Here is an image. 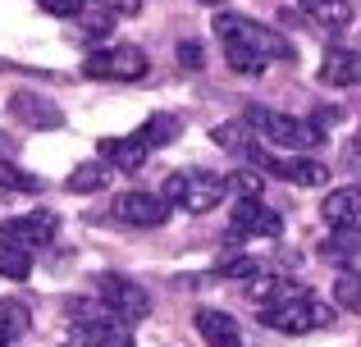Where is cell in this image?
<instances>
[{
	"label": "cell",
	"mask_w": 361,
	"mask_h": 347,
	"mask_svg": "<svg viewBox=\"0 0 361 347\" xmlns=\"http://www.w3.org/2000/svg\"><path fill=\"white\" fill-rule=\"evenodd\" d=\"M215 37H220V46H243V51L261 55L265 64L270 60H293V42L283 32H274V27L256 23V18L247 14H229V9H220L215 14Z\"/></svg>",
	"instance_id": "cell-1"
},
{
	"label": "cell",
	"mask_w": 361,
	"mask_h": 347,
	"mask_svg": "<svg viewBox=\"0 0 361 347\" xmlns=\"http://www.w3.org/2000/svg\"><path fill=\"white\" fill-rule=\"evenodd\" d=\"M243 119H247V128H252L261 142L283 146V151H293V156H298V151H316L320 137H325L316 124H307V119H293V115L270 110V106H247Z\"/></svg>",
	"instance_id": "cell-2"
},
{
	"label": "cell",
	"mask_w": 361,
	"mask_h": 347,
	"mask_svg": "<svg viewBox=\"0 0 361 347\" xmlns=\"http://www.w3.org/2000/svg\"><path fill=\"white\" fill-rule=\"evenodd\" d=\"M165 196L169 206H178V210H192V215H206L215 210V206L229 196V178L211 174V170H178L165 178Z\"/></svg>",
	"instance_id": "cell-3"
},
{
	"label": "cell",
	"mask_w": 361,
	"mask_h": 347,
	"mask_svg": "<svg viewBox=\"0 0 361 347\" xmlns=\"http://www.w3.org/2000/svg\"><path fill=\"white\" fill-rule=\"evenodd\" d=\"M261 324L274 329V334H293V339H298V334L329 329V324H334V306L320 302V297H311V293H302V297H293V302H283V306H265Z\"/></svg>",
	"instance_id": "cell-4"
},
{
	"label": "cell",
	"mask_w": 361,
	"mask_h": 347,
	"mask_svg": "<svg viewBox=\"0 0 361 347\" xmlns=\"http://www.w3.org/2000/svg\"><path fill=\"white\" fill-rule=\"evenodd\" d=\"M247 165L283 178V183H293V187H325L329 183V165L311 160V156H274V151H265V146H256Z\"/></svg>",
	"instance_id": "cell-5"
},
{
	"label": "cell",
	"mask_w": 361,
	"mask_h": 347,
	"mask_svg": "<svg viewBox=\"0 0 361 347\" xmlns=\"http://www.w3.org/2000/svg\"><path fill=\"white\" fill-rule=\"evenodd\" d=\"M97 297L110 306V315L123 320V324H137V320H147V315H151L147 288L133 284V279H123V275H101L97 279Z\"/></svg>",
	"instance_id": "cell-6"
},
{
	"label": "cell",
	"mask_w": 361,
	"mask_h": 347,
	"mask_svg": "<svg viewBox=\"0 0 361 347\" xmlns=\"http://www.w3.org/2000/svg\"><path fill=\"white\" fill-rule=\"evenodd\" d=\"M87 78H106V82H137L147 73V55L137 46H97L87 55Z\"/></svg>",
	"instance_id": "cell-7"
},
{
	"label": "cell",
	"mask_w": 361,
	"mask_h": 347,
	"mask_svg": "<svg viewBox=\"0 0 361 347\" xmlns=\"http://www.w3.org/2000/svg\"><path fill=\"white\" fill-rule=\"evenodd\" d=\"M169 210H174V206L156 192H119L115 206H110V215H115L119 224H133V229H160V224L169 220Z\"/></svg>",
	"instance_id": "cell-8"
},
{
	"label": "cell",
	"mask_w": 361,
	"mask_h": 347,
	"mask_svg": "<svg viewBox=\"0 0 361 347\" xmlns=\"http://www.w3.org/2000/svg\"><path fill=\"white\" fill-rule=\"evenodd\" d=\"M320 215L334 233H343L348 242L361 247V183L357 187H334V192L320 201Z\"/></svg>",
	"instance_id": "cell-9"
},
{
	"label": "cell",
	"mask_w": 361,
	"mask_h": 347,
	"mask_svg": "<svg viewBox=\"0 0 361 347\" xmlns=\"http://www.w3.org/2000/svg\"><path fill=\"white\" fill-rule=\"evenodd\" d=\"M233 238H279L283 220L274 206H265L261 196H238L233 201Z\"/></svg>",
	"instance_id": "cell-10"
},
{
	"label": "cell",
	"mask_w": 361,
	"mask_h": 347,
	"mask_svg": "<svg viewBox=\"0 0 361 347\" xmlns=\"http://www.w3.org/2000/svg\"><path fill=\"white\" fill-rule=\"evenodd\" d=\"M55 229H60V220H55L51 210H27V215H14V220L0 224V238L18 242V247H46V242H55Z\"/></svg>",
	"instance_id": "cell-11"
},
{
	"label": "cell",
	"mask_w": 361,
	"mask_h": 347,
	"mask_svg": "<svg viewBox=\"0 0 361 347\" xmlns=\"http://www.w3.org/2000/svg\"><path fill=\"white\" fill-rule=\"evenodd\" d=\"M69 347H133V329L123 320H115V315L87 320V324H73Z\"/></svg>",
	"instance_id": "cell-12"
},
{
	"label": "cell",
	"mask_w": 361,
	"mask_h": 347,
	"mask_svg": "<svg viewBox=\"0 0 361 347\" xmlns=\"http://www.w3.org/2000/svg\"><path fill=\"white\" fill-rule=\"evenodd\" d=\"M97 151H101V160H106V165H115L119 174H133V170H142V165H147L151 146L142 142L137 133H133V137H101V142H97Z\"/></svg>",
	"instance_id": "cell-13"
},
{
	"label": "cell",
	"mask_w": 361,
	"mask_h": 347,
	"mask_svg": "<svg viewBox=\"0 0 361 347\" xmlns=\"http://www.w3.org/2000/svg\"><path fill=\"white\" fill-rule=\"evenodd\" d=\"M197 334L206 339V347H243V329H238V320L233 315H224V311H197Z\"/></svg>",
	"instance_id": "cell-14"
},
{
	"label": "cell",
	"mask_w": 361,
	"mask_h": 347,
	"mask_svg": "<svg viewBox=\"0 0 361 347\" xmlns=\"http://www.w3.org/2000/svg\"><path fill=\"white\" fill-rule=\"evenodd\" d=\"M247 293L256 297V306H283V302H293V297H302L307 293V288L298 284V279H279V275H256L252 279V288H247Z\"/></svg>",
	"instance_id": "cell-15"
},
{
	"label": "cell",
	"mask_w": 361,
	"mask_h": 347,
	"mask_svg": "<svg viewBox=\"0 0 361 347\" xmlns=\"http://www.w3.org/2000/svg\"><path fill=\"white\" fill-rule=\"evenodd\" d=\"M211 137H215V146H224V151L233 156V160H252V151L261 146V137L247 128V119H233V124H220V128H211Z\"/></svg>",
	"instance_id": "cell-16"
},
{
	"label": "cell",
	"mask_w": 361,
	"mask_h": 347,
	"mask_svg": "<svg viewBox=\"0 0 361 347\" xmlns=\"http://www.w3.org/2000/svg\"><path fill=\"white\" fill-rule=\"evenodd\" d=\"M320 82L325 87H357L361 82V55L357 51H329L320 64Z\"/></svg>",
	"instance_id": "cell-17"
},
{
	"label": "cell",
	"mask_w": 361,
	"mask_h": 347,
	"mask_svg": "<svg viewBox=\"0 0 361 347\" xmlns=\"http://www.w3.org/2000/svg\"><path fill=\"white\" fill-rule=\"evenodd\" d=\"M302 14L316 27H329V32H343L353 23V5L348 0H302Z\"/></svg>",
	"instance_id": "cell-18"
},
{
	"label": "cell",
	"mask_w": 361,
	"mask_h": 347,
	"mask_svg": "<svg viewBox=\"0 0 361 347\" xmlns=\"http://www.w3.org/2000/svg\"><path fill=\"white\" fill-rule=\"evenodd\" d=\"M115 165H106V160H87V165H78V170H73L69 178H64V187H69V192H106L110 183H115Z\"/></svg>",
	"instance_id": "cell-19"
},
{
	"label": "cell",
	"mask_w": 361,
	"mask_h": 347,
	"mask_svg": "<svg viewBox=\"0 0 361 347\" xmlns=\"http://www.w3.org/2000/svg\"><path fill=\"white\" fill-rule=\"evenodd\" d=\"M0 275L5 279H27L32 275V251L18 247V242L0 238Z\"/></svg>",
	"instance_id": "cell-20"
},
{
	"label": "cell",
	"mask_w": 361,
	"mask_h": 347,
	"mask_svg": "<svg viewBox=\"0 0 361 347\" xmlns=\"http://www.w3.org/2000/svg\"><path fill=\"white\" fill-rule=\"evenodd\" d=\"M137 137L151 146V151H156V146H169V142L178 137V119H174V115H151L147 124L137 128Z\"/></svg>",
	"instance_id": "cell-21"
},
{
	"label": "cell",
	"mask_w": 361,
	"mask_h": 347,
	"mask_svg": "<svg viewBox=\"0 0 361 347\" xmlns=\"http://www.w3.org/2000/svg\"><path fill=\"white\" fill-rule=\"evenodd\" d=\"M14 115L27 119V124H46V128H55L64 119L55 106H42V101H27V96H14Z\"/></svg>",
	"instance_id": "cell-22"
},
{
	"label": "cell",
	"mask_w": 361,
	"mask_h": 347,
	"mask_svg": "<svg viewBox=\"0 0 361 347\" xmlns=\"http://www.w3.org/2000/svg\"><path fill=\"white\" fill-rule=\"evenodd\" d=\"M0 187H9V192H42V178L18 170L14 160H0Z\"/></svg>",
	"instance_id": "cell-23"
},
{
	"label": "cell",
	"mask_w": 361,
	"mask_h": 347,
	"mask_svg": "<svg viewBox=\"0 0 361 347\" xmlns=\"http://www.w3.org/2000/svg\"><path fill=\"white\" fill-rule=\"evenodd\" d=\"M334 302L343 306V311H353V315H361V275H343L334 284Z\"/></svg>",
	"instance_id": "cell-24"
},
{
	"label": "cell",
	"mask_w": 361,
	"mask_h": 347,
	"mask_svg": "<svg viewBox=\"0 0 361 347\" xmlns=\"http://www.w3.org/2000/svg\"><path fill=\"white\" fill-rule=\"evenodd\" d=\"M115 32V14H106V9H101V14H92V18H82V27H78V42H106V37Z\"/></svg>",
	"instance_id": "cell-25"
},
{
	"label": "cell",
	"mask_w": 361,
	"mask_h": 347,
	"mask_svg": "<svg viewBox=\"0 0 361 347\" xmlns=\"http://www.w3.org/2000/svg\"><path fill=\"white\" fill-rule=\"evenodd\" d=\"M224 60H229L233 73H265V60L252 51H243V46H224Z\"/></svg>",
	"instance_id": "cell-26"
},
{
	"label": "cell",
	"mask_w": 361,
	"mask_h": 347,
	"mask_svg": "<svg viewBox=\"0 0 361 347\" xmlns=\"http://www.w3.org/2000/svg\"><path fill=\"white\" fill-rule=\"evenodd\" d=\"M220 279H256V260L252 256H233V260H220L215 265Z\"/></svg>",
	"instance_id": "cell-27"
},
{
	"label": "cell",
	"mask_w": 361,
	"mask_h": 347,
	"mask_svg": "<svg viewBox=\"0 0 361 347\" xmlns=\"http://www.w3.org/2000/svg\"><path fill=\"white\" fill-rule=\"evenodd\" d=\"M27 334V306H18L9 320H0V347H9L14 339H23Z\"/></svg>",
	"instance_id": "cell-28"
},
{
	"label": "cell",
	"mask_w": 361,
	"mask_h": 347,
	"mask_svg": "<svg viewBox=\"0 0 361 347\" xmlns=\"http://www.w3.org/2000/svg\"><path fill=\"white\" fill-rule=\"evenodd\" d=\"M229 187H238V196H261V174L256 170H233Z\"/></svg>",
	"instance_id": "cell-29"
},
{
	"label": "cell",
	"mask_w": 361,
	"mask_h": 347,
	"mask_svg": "<svg viewBox=\"0 0 361 347\" xmlns=\"http://www.w3.org/2000/svg\"><path fill=\"white\" fill-rule=\"evenodd\" d=\"M178 64H183V69L188 73H202V64H206V55H202V46H197V42H178Z\"/></svg>",
	"instance_id": "cell-30"
},
{
	"label": "cell",
	"mask_w": 361,
	"mask_h": 347,
	"mask_svg": "<svg viewBox=\"0 0 361 347\" xmlns=\"http://www.w3.org/2000/svg\"><path fill=\"white\" fill-rule=\"evenodd\" d=\"M37 5H42L46 14H55V18H73L87 0H37Z\"/></svg>",
	"instance_id": "cell-31"
},
{
	"label": "cell",
	"mask_w": 361,
	"mask_h": 347,
	"mask_svg": "<svg viewBox=\"0 0 361 347\" xmlns=\"http://www.w3.org/2000/svg\"><path fill=\"white\" fill-rule=\"evenodd\" d=\"M338 165H343L348 174H357V178H361V137H353V142L343 146V160H338Z\"/></svg>",
	"instance_id": "cell-32"
},
{
	"label": "cell",
	"mask_w": 361,
	"mask_h": 347,
	"mask_svg": "<svg viewBox=\"0 0 361 347\" xmlns=\"http://www.w3.org/2000/svg\"><path fill=\"white\" fill-rule=\"evenodd\" d=\"M97 5L101 9H106V14H137V9H142V0H97Z\"/></svg>",
	"instance_id": "cell-33"
},
{
	"label": "cell",
	"mask_w": 361,
	"mask_h": 347,
	"mask_svg": "<svg viewBox=\"0 0 361 347\" xmlns=\"http://www.w3.org/2000/svg\"><path fill=\"white\" fill-rule=\"evenodd\" d=\"M18 306H23V302H0V320H9V315H14Z\"/></svg>",
	"instance_id": "cell-34"
},
{
	"label": "cell",
	"mask_w": 361,
	"mask_h": 347,
	"mask_svg": "<svg viewBox=\"0 0 361 347\" xmlns=\"http://www.w3.org/2000/svg\"><path fill=\"white\" fill-rule=\"evenodd\" d=\"M202 5H220V9H224V0H202Z\"/></svg>",
	"instance_id": "cell-35"
}]
</instances>
